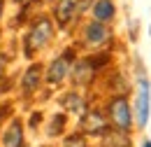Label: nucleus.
<instances>
[{
	"label": "nucleus",
	"mask_w": 151,
	"mask_h": 147,
	"mask_svg": "<svg viewBox=\"0 0 151 147\" xmlns=\"http://www.w3.org/2000/svg\"><path fill=\"white\" fill-rule=\"evenodd\" d=\"M40 73H42V68L40 65H30L28 70H26V75H23V91H35V87H37L40 82Z\"/></svg>",
	"instance_id": "11"
},
{
	"label": "nucleus",
	"mask_w": 151,
	"mask_h": 147,
	"mask_svg": "<svg viewBox=\"0 0 151 147\" xmlns=\"http://www.w3.org/2000/svg\"><path fill=\"white\" fill-rule=\"evenodd\" d=\"M70 61H72V54L68 52V54H63L60 58H56L51 65H49V73H47V79L51 82V84H58L65 75H68V68H70Z\"/></svg>",
	"instance_id": "4"
},
{
	"label": "nucleus",
	"mask_w": 151,
	"mask_h": 147,
	"mask_svg": "<svg viewBox=\"0 0 151 147\" xmlns=\"http://www.w3.org/2000/svg\"><path fill=\"white\" fill-rule=\"evenodd\" d=\"M0 14H2V0H0Z\"/></svg>",
	"instance_id": "17"
},
{
	"label": "nucleus",
	"mask_w": 151,
	"mask_h": 147,
	"mask_svg": "<svg viewBox=\"0 0 151 147\" xmlns=\"http://www.w3.org/2000/svg\"><path fill=\"white\" fill-rule=\"evenodd\" d=\"M109 117H112L114 126L121 131V133H126V131L130 129L132 117H130V108H128L126 98H114L112 103H109Z\"/></svg>",
	"instance_id": "2"
},
{
	"label": "nucleus",
	"mask_w": 151,
	"mask_h": 147,
	"mask_svg": "<svg viewBox=\"0 0 151 147\" xmlns=\"http://www.w3.org/2000/svg\"><path fill=\"white\" fill-rule=\"evenodd\" d=\"M93 61H81V63H77L75 68V82L77 84H86V82H91V77H93Z\"/></svg>",
	"instance_id": "10"
},
{
	"label": "nucleus",
	"mask_w": 151,
	"mask_h": 147,
	"mask_svg": "<svg viewBox=\"0 0 151 147\" xmlns=\"http://www.w3.org/2000/svg\"><path fill=\"white\" fill-rule=\"evenodd\" d=\"M63 105L68 108V112H75V114H84V110H86V105L79 98V93H68L63 98Z\"/></svg>",
	"instance_id": "12"
},
{
	"label": "nucleus",
	"mask_w": 151,
	"mask_h": 147,
	"mask_svg": "<svg viewBox=\"0 0 151 147\" xmlns=\"http://www.w3.org/2000/svg\"><path fill=\"white\" fill-rule=\"evenodd\" d=\"M17 2H23V0H17Z\"/></svg>",
	"instance_id": "18"
},
{
	"label": "nucleus",
	"mask_w": 151,
	"mask_h": 147,
	"mask_svg": "<svg viewBox=\"0 0 151 147\" xmlns=\"http://www.w3.org/2000/svg\"><path fill=\"white\" fill-rule=\"evenodd\" d=\"M51 33H54V28H51V21L47 17H40L35 23H33V28H30V33L26 37V54L30 56L33 52H37L42 49L49 40H51Z\"/></svg>",
	"instance_id": "1"
},
{
	"label": "nucleus",
	"mask_w": 151,
	"mask_h": 147,
	"mask_svg": "<svg viewBox=\"0 0 151 147\" xmlns=\"http://www.w3.org/2000/svg\"><path fill=\"white\" fill-rule=\"evenodd\" d=\"M65 147H86V143H84L81 135H72V138L65 140Z\"/></svg>",
	"instance_id": "14"
},
{
	"label": "nucleus",
	"mask_w": 151,
	"mask_h": 147,
	"mask_svg": "<svg viewBox=\"0 0 151 147\" xmlns=\"http://www.w3.org/2000/svg\"><path fill=\"white\" fill-rule=\"evenodd\" d=\"M63 124H65V117H63V114H56V117H54V124H51V129H49V133L56 135L58 129H63Z\"/></svg>",
	"instance_id": "13"
},
{
	"label": "nucleus",
	"mask_w": 151,
	"mask_h": 147,
	"mask_svg": "<svg viewBox=\"0 0 151 147\" xmlns=\"http://www.w3.org/2000/svg\"><path fill=\"white\" fill-rule=\"evenodd\" d=\"M81 126H84L86 133H93V135H102V133H107V122H105V117H102L98 110L86 112V117H84Z\"/></svg>",
	"instance_id": "5"
},
{
	"label": "nucleus",
	"mask_w": 151,
	"mask_h": 147,
	"mask_svg": "<svg viewBox=\"0 0 151 147\" xmlns=\"http://www.w3.org/2000/svg\"><path fill=\"white\" fill-rule=\"evenodd\" d=\"M79 12V2L77 0H60L56 5V19L60 26H68L72 19H75V14Z\"/></svg>",
	"instance_id": "6"
},
{
	"label": "nucleus",
	"mask_w": 151,
	"mask_h": 147,
	"mask_svg": "<svg viewBox=\"0 0 151 147\" xmlns=\"http://www.w3.org/2000/svg\"><path fill=\"white\" fill-rule=\"evenodd\" d=\"M93 14H95V21H109L114 19V2L112 0H98L93 5Z\"/></svg>",
	"instance_id": "9"
},
{
	"label": "nucleus",
	"mask_w": 151,
	"mask_h": 147,
	"mask_svg": "<svg viewBox=\"0 0 151 147\" xmlns=\"http://www.w3.org/2000/svg\"><path fill=\"white\" fill-rule=\"evenodd\" d=\"M84 35L86 40L91 42V44H100V42H105L107 40V28H105V23L102 21H91L88 26H86V31H84Z\"/></svg>",
	"instance_id": "7"
},
{
	"label": "nucleus",
	"mask_w": 151,
	"mask_h": 147,
	"mask_svg": "<svg viewBox=\"0 0 151 147\" xmlns=\"http://www.w3.org/2000/svg\"><path fill=\"white\" fill-rule=\"evenodd\" d=\"M5 65H7V58H5V54H0V75L5 73Z\"/></svg>",
	"instance_id": "15"
},
{
	"label": "nucleus",
	"mask_w": 151,
	"mask_h": 147,
	"mask_svg": "<svg viewBox=\"0 0 151 147\" xmlns=\"http://www.w3.org/2000/svg\"><path fill=\"white\" fill-rule=\"evenodd\" d=\"M142 147H151V140H147V143H144V145H142Z\"/></svg>",
	"instance_id": "16"
},
{
	"label": "nucleus",
	"mask_w": 151,
	"mask_h": 147,
	"mask_svg": "<svg viewBox=\"0 0 151 147\" xmlns=\"http://www.w3.org/2000/svg\"><path fill=\"white\" fill-rule=\"evenodd\" d=\"M2 145L5 147H21L23 145V133H21V124L14 119L12 124H9V129L5 131V135H2Z\"/></svg>",
	"instance_id": "8"
},
{
	"label": "nucleus",
	"mask_w": 151,
	"mask_h": 147,
	"mask_svg": "<svg viewBox=\"0 0 151 147\" xmlns=\"http://www.w3.org/2000/svg\"><path fill=\"white\" fill-rule=\"evenodd\" d=\"M149 82L147 79H142V84H139V93H137V108H135V114H137V124L139 126H147V122H149Z\"/></svg>",
	"instance_id": "3"
}]
</instances>
